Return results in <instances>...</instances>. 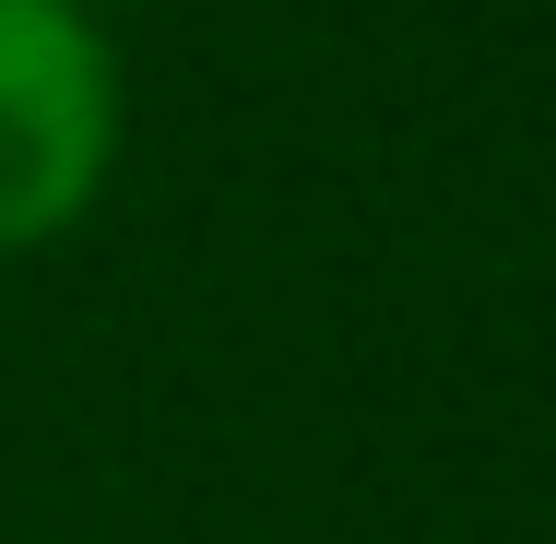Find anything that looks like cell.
<instances>
[{
  "label": "cell",
  "instance_id": "6da1fadb",
  "mask_svg": "<svg viewBox=\"0 0 556 544\" xmlns=\"http://www.w3.org/2000/svg\"><path fill=\"white\" fill-rule=\"evenodd\" d=\"M118 166V60L84 0H0V249H48Z\"/></svg>",
  "mask_w": 556,
  "mask_h": 544
}]
</instances>
